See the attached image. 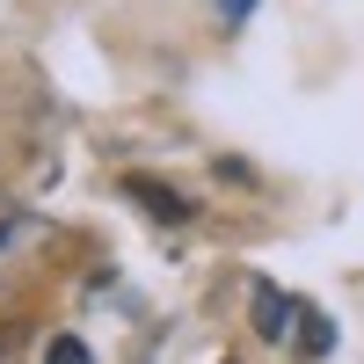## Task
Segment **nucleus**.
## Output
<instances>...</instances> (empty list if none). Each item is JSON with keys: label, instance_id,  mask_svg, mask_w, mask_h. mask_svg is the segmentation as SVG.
<instances>
[{"label": "nucleus", "instance_id": "3", "mask_svg": "<svg viewBox=\"0 0 364 364\" xmlns=\"http://www.w3.org/2000/svg\"><path fill=\"white\" fill-rule=\"evenodd\" d=\"M291 321H299V343H306V357H328V350H336V321H328V314L291 306Z\"/></svg>", "mask_w": 364, "mask_h": 364}, {"label": "nucleus", "instance_id": "7", "mask_svg": "<svg viewBox=\"0 0 364 364\" xmlns=\"http://www.w3.org/2000/svg\"><path fill=\"white\" fill-rule=\"evenodd\" d=\"M226 364H233V357H226Z\"/></svg>", "mask_w": 364, "mask_h": 364}, {"label": "nucleus", "instance_id": "1", "mask_svg": "<svg viewBox=\"0 0 364 364\" xmlns=\"http://www.w3.org/2000/svg\"><path fill=\"white\" fill-rule=\"evenodd\" d=\"M124 197H132V204H146L161 226H182V219H190V197L168 190V182H154V175H124Z\"/></svg>", "mask_w": 364, "mask_h": 364}, {"label": "nucleus", "instance_id": "4", "mask_svg": "<svg viewBox=\"0 0 364 364\" xmlns=\"http://www.w3.org/2000/svg\"><path fill=\"white\" fill-rule=\"evenodd\" d=\"M44 364H95V357H87V343H80V336H58V343L44 350Z\"/></svg>", "mask_w": 364, "mask_h": 364}, {"label": "nucleus", "instance_id": "2", "mask_svg": "<svg viewBox=\"0 0 364 364\" xmlns=\"http://www.w3.org/2000/svg\"><path fill=\"white\" fill-rule=\"evenodd\" d=\"M284 321H291V299H284L277 284H255V328L277 343V336H284Z\"/></svg>", "mask_w": 364, "mask_h": 364}, {"label": "nucleus", "instance_id": "5", "mask_svg": "<svg viewBox=\"0 0 364 364\" xmlns=\"http://www.w3.org/2000/svg\"><path fill=\"white\" fill-rule=\"evenodd\" d=\"M255 8V0H226V22H240V15H248Z\"/></svg>", "mask_w": 364, "mask_h": 364}, {"label": "nucleus", "instance_id": "6", "mask_svg": "<svg viewBox=\"0 0 364 364\" xmlns=\"http://www.w3.org/2000/svg\"><path fill=\"white\" fill-rule=\"evenodd\" d=\"M8 226H15V204H8V197H0V233H8Z\"/></svg>", "mask_w": 364, "mask_h": 364}]
</instances>
